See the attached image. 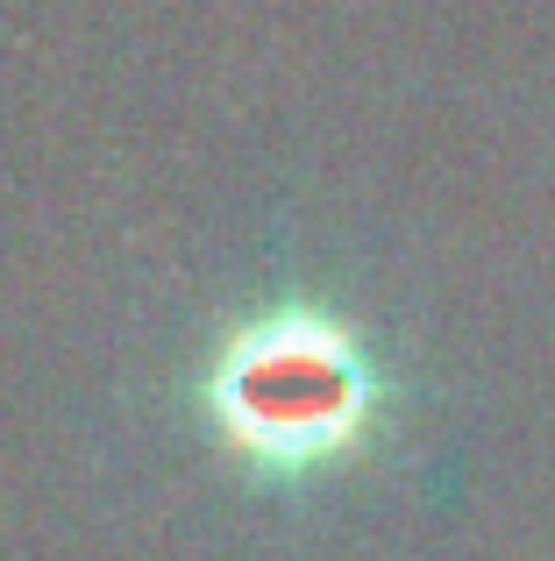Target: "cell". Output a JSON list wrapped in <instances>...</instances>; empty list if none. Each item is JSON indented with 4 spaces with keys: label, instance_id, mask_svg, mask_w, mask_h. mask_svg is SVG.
Returning <instances> with one entry per match:
<instances>
[{
    "label": "cell",
    "instance_id": "cell-1",
    "mask_svg": "<svg viewBox=\"0 0 555 561\" xmlns=\"http://www.w3.org/2000/svg\"><path fill=\"white\" fill-rule=\"evenodd\" d=\"M377 377L335 320L278 313L242 328L207 370L214 426L264 469H320L371 420Z\"/></svg>",
    "mask_w": 555,
    "mask_h": 561
}]
</instances>
